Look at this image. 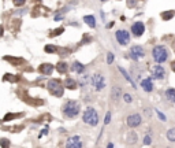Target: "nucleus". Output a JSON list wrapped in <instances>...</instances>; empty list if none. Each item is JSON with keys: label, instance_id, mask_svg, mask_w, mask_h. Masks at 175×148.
Returning a JSON list of instances; mask_svg holds the SVG:
<instances>
[{"label": "nucleus", "instance_id": "f03ea898", "mask_svg": "<svg viewBox=\"0 0 175 148\" xmlns=\"http://www.w3.org/2000/svg\"><path fill=\"white\" fill-rule=\"evenodd\" d=\"M84 122L88 125H90V126H96L98 124V114L97 111L93 108V107H88L86 110H85L84 112Z\"/></svg>", "mask_w": 175, "mask_h": 148}, {"label": "nucleus", "instance_id": "473e14b6", "mask_svg": "<svg viewBox=\"0 0 175 148\" xmlns=\"http://www.w3.org/2000/svg\"><path fill=\"white\" fill-rule=\"evenodd\" d=\"M127 6H129L130 8H131V7H135V0H127Z\"/></svg>", "mask_w": 175, "mask_h": 148}, {"label": "nucleus", "instance_id": "cd10ccee", "mask_svg": "<svg viewBox=\"0 0 175 148\" xmlns=\"http://www.w3.org/2000/svg\"><path fill=\"white\" fill-rule=\"evenodd\" d=\"M12 3H14V6H17V7H21V6L25 4V0H12Z\"/></svg>", "mask_w": 175, "mask_h": 148}, {"label": "nucleus", "instance_id": "4c0bfd02", "mask_svg": "<svg viewBox=\"0 0 175 148\" xmlns=\"http://www.w3.org/2000/svg\"><path fill=\"white\" fill-rule=\"evenodd\" d=\"M171 69H173V71H175V61L171 63Z\"/></svg>", "mask_w": 175, "mask_h": 148}, {"label": "nucleus", "instance_id": "423d86ee", "mask_svg": "<svg viewBox=\"0 0 175 148\" xmlns=\"http://www.w3.org/2000/svg\"><path fill=\"white\" fill-rule=\"evenodd\" d=\"M145 56V51L141 45H134L130 48V58L134 59V61H138V59L144 58Z\"/></svg>", "mask_w": 175, "mask_h": 148}, {"label": "nucleus", "instance_id": "4be33fe9", "mask_svg": "<svg viewBox=\"0 0 175 148\" xmlns=\"http://www.w3.org/2000/svg\"><path fill=\"white\" fill-rule=\"evenodd\" d=\"M119 70H120V73H122L123 75H125V78H126V80H127V81H129V82H130V84H131V85H133V87H134V88H135V84H134V81H133V80H131V77H130V75H129V74H127V73H126V70H125V69H122V67H119Z\"/></svg>", "mask_w": 175, "mask_h": 148}, {"label": "nucleus", "instance_id": "a211bd4d", "mask_svg": "<svg viewBox=\"0 0 175 148\" xmlns=\"http://www.w3.org/2000/svg\"><path fill=\"white\" fill-rule=\"evenodd\" d=\"M84 21H85V23H88L90 27L96 26V19H94L93 15H86V17H84Z\"/></svg>", "mask_w": 175, "mask_h": 148}, {"label": "nucleus", "instance_id": "f257e3e1", "mask_svg": "<svg viewBox=\"0 0 175 148\" xmlns=\"http://www.w3.org/2000/svg\"><path fill=\"white\" fill-rule=\"evenodd\" d=\"M79 110H81V106H79L78 102H74V100H70L63 107V112H65V115L67 118H75V116H78Z\"/></svg>", "mask_w": 175, "mask_h": 148}, {"label": "nucleus", "instance_id": "f8f14e48", "mask_svg": "<svg viewBox=\"0 0 175 148\" xmlns=\"http://www.w3.org/2000/svg\"><path fill=\"white\" fill-rule=\"evenodd\" d=\"M141 87L145 92H152V91H153V84H152L151 78H144V80L141 81Z\"/></svg>", "mask_w": 175, "mask_h": 148}, {"label": "nucleus", "instance_id": "ddd939ff", "mask_svg": "<svg viewBox=\"0 0 175 148\" xmlns=\"http://www.w3.org/2000/svg\"><path fill=\"white\" fill-rule=\"evenodd\" d=\"M120 96H122V89H120L119 87H114L112 91H111V99H112L114 102H118V100L120 99Z\"/></svg>", "mask_w": 175, "mask_h": 148}, {"label": "nucleus", "instance_id": "dca6fc26", "mask_svg": "<svg viewBox=\"0 0 175 148\" xmlns=\"http://www.w3.org/2000/svg\"><path fill=\"white\" fill-rule=\"evenodd\" d=\"M137 140H138V134H137L135 132H130V133H127V143L129 144H135Z\"/></svg>", "mask_w": 175, "mask_h": 148}, {"label": "nucleus", "instance_id": "58836bf2", "mask_svg": "<svg viewBox=\"0 0 175 148\" xmlns=\"http://www.w3.org/2000/svg\"><path fill=\"white\" fill-rule=\"evenodd\" d=\"M107 148H114V144H111V143H110V144H108V147H107Z\"/></svg>", "mask_w": 175, "mask_h": 148}, {"label": "nucleus", "instance_id": "6ab92c4d", "mask_svg": "<svg viewBox=\"0 0 175 148\" xmlns=\"http://www.w3.org/2000/svg\"><path fill=\"white\" fill-rule=\"evenodd\" d=\"M55 69L59 73H66V71H67V63H66V62H59Z\"/></svg>", "mask_w": 175, "mask_h": 148}, {"label": "nucleus", "instance_id": "7ed1b4c3", "mask_svg": "<svg viewBox=\"0 0 175 148\" xmlns=\"http://www.w3.org/2000/svg\"><path fill=\"white\" fill-rule=\"evenodd\" d=\"M152 55H153V59L156 63H163V62L167 61L168 58V51L164 48L163 45H156L153 49H152Z\"/></svg>", "mask_w": 175, "mask_h": 148}, {"label": "nucleus", "instance_id": "b1692460", "mask_svg": "<svg viewBox=\"0 0 175 148\" xmlns=\"http://www.w3.org/2000/svg\"><path fill=\"white\" fill-rule=\"evenodd\" d=\"M3 80L10 81V82H15V81H17V77H15V75H11V74H6L4 77H3Z\"/></svg>", "mask_w": 175, "mask_h": 148}, {"label": "nucleus", "instance_id": "aec40b11", "mask_svg": "<svg viewBox=\"0 0 175 148\" xmlns=\"http://www.w3.org/2000/svg\"><path fill=\"white\" fill-rule=\"evenodd\" d=\"M65 85H66V88H69V89H74V88H77V82H75L73 78H66Z\"/></svg>", "mask_w": 175, "mask_h": 148}, {"label": "nucleus", "instance_id": "2eb2a0df", "mask_svg": "<svg viewBox=\"0 0 175 148\" xmlns=\"http://www.w3.org/2000/svg\"><path fill=\"white\" fill-rule=\"evenodd\" d=\"M165 97H167L171 103H175V88H168V89L165 91Z\"/></svg>", "mask_w": 175, "mask_h": 148}, {"label": "nucleus", "instance_id": "ea45409f", "mask_svg": "<svg viewBox=\"0 0 175 148\" xmlns=\"http://www.w3.org/2000/svg\"><path fill=\"white\" fill-rule=\"evenodd\" d=\"M101 2H106V0H101Z\"/></svg>", "mask_w": 175, "mask_h": 148}, {"label": "nucleus", "instance_id": "4468645a", "mask_svg": "<svg viewBox=\"0 0 175 148\" xmlns=\"http://www.w3.org/2000/svg\"><path fill=\"white\" fill-rule=\"evenodd\" d=\"M53 69H55V67H53V66L51 65V63H44V65L40 66V71H41L43 74H47V75L52 73Z\"/></svg>", "mask_w": 175, "mask_h": 148}, {"label": "nucleus", "instance_id": "c85d7f7f", "mask_svg": "<svg viewBox=\"0 0 175 148\" xmlns=\"http://www.w3.org/2000/svg\"><path fill=\"white\" fill-rule=\"evenodd\" d=\"M123 99H125V102H126V103H131V100H133V99H131V96H130L129 93H125V95H123Z\"/></svg>", "mask_w": 175, "mask_h": 148}, {"label": "nucleus", "instance_id": "5701e85b", "mask_svg": "<svg viewBox=\"0 0 175 148\" xmlns=\"http://www.w3.org/2000/svg\"><path fill=\"white\" fill-rule=\"evenodd\" d=\"M167 138L170 141H175V128L170 129V130H167Z\"/></svg>", "mask_w": 175, "mask_h": 148}, {"label": "nucleus", "instance_id": "bb28decb", "mask_svg": "<svg viewBox=\"0 0 175 148\" xmlns=\"http://www.w3.org/2000/svg\"><path fill=\"white\" fill-rule=\"evenodd\" d=\"M44 49H45V52L52 53V52H55V51H56V47H53V45H47Z\"/></svg>", "mask_w": 175, "mask_h": 148}, {"label": "nucleus", "instance_id": "f3484780", "mask_svg": "<svg viewBox=\"0 0 175 148\" xmlns=\"http://www.w3.org/2000/svg\"><path fill=\"white\" fill-rule=\"evenodd\" d=\"M73 70H74L75 73L81 74V73H84L85 66L82 65V63H79V62H74V63H73Z\"/></svg>", "mask_w": 175, "mask_h": 148}, {"label": "nucleus", "instance_id": "393cba45", "mask_svg": "<svg viewBox=\"0 0 175 148\" xmlns=\"http://www.w3.org/2000/svg\"><path fill=\"white\" fill-rule=\"evenodd\" d=\"M0 144H2V148H8L10 141H8L7 138H2V140H0Z\"/></svg>", "mask_w": 175, "mask_h": 148}, {"label": "nucleus", "instance_id": "9b49d317", "mask_svg": "<svg viewBox=\"0 0 175 148\" xmlns=\"http://www.w3.org/2000/svg\"><path fill=\"white\" fill-rule=\"evenodd\" d=\"M152 74L156 80H163L164 75H165V71H164V67L160 65H156L152 67Z\"/></svg>", "mask_w": 175, "mask_h": 148}, {"label": "nucleus", "instance_id": "2f4dec72", "mask_svg": "<svg viewBox=\"0 0 175 148\" xmlns=\"http://www.w3.org/2000/svg\"><path fill=\"white\" fill-rule=\"evenodd\" d=\"M60 33H63V27H59V29H56L55 32H52V37H55L56 34H60Z\"/></svg>", "mask_w": 175, "mask_h": 148}, {"label": "nucleus", "instance_id": "c9c22d12", "mask_svg": "<svg viewBox=\"0 0 175 148\" xmlns=\"http://www.w3.org/2000/svg\"><path fill=\"white\" fill-rule=\"evenodd\" d=\"M145 115H146V116H151V115H152L151 108H145Z\"/></svg>", "mask_w": 175, "mask_h": 148}, {"label": "nucleus", "instance_id": "f704fd0d", "mask_svg": "<svg viewBox=\"0 0 175 148\" xmlns=\"http://www.w3.org/2000/svg\"><path fill=\"white\" fill-rule=\"evenodd\" d=\"M18 115H12V114H8V115H6V121H7V119H12V118H17Z\"/></svg>", "mask_w": 175, "mask_h": 148}, {"label": "nucleus", "instance_id": "6e6552de", "mask_svg": "<svg viewBox=\"0 0 175 148\" xmlns=\"http://www.w3.org/2000/svg\"><path fill=\"white\" fill-rule=\"evenodd\" d=\"M66 148H82V140L79 136L70 137L66 143Z\"/></svg>", "mask_w": 175, "mask_h": 148}, {"label": "nucleus", "instance_id": "e433bc0d", "mask_svg": "<svg viewBox=\"0 0 175 148\" xmlns=\"http://www.w3.org/2000/svg\"><path fill=\"white\" fill-rule=\"evenodd\" d=\"M3 32H4V30H3V26H2V25H0V37L3 36Z\"/></svg>", "mask_w": 175, "mask_h": 148}, {"label": "nucleus", "instance_id": "1a4fd4ad", "mask_svg": "<svg viewBox=\"0 0 175 148\" xmlns=\"http://www.w3.org/2000/svg\"><path fill=\"white\" fill-rule=\"evenodd\" d=\"M127 125H129L130 128H137L141 125V115L140 114H131L127 116Z\"/></svg>", "mask_w": 175, "mask_h": 148}, {"label": "nucleus", "instance_id": "c756f323", "mask_svg": "<svg viewBox=\"0 0 175 148\" xmlns=\"http://www.w3.org/2000/svg\"><path fill=\"white\" fill-rule=\"evenodd\" d=\"M151 141H152L151 136H148V134H146L145 138H144V144H145V146H149V144H151Z\"/></svg>", "mask_w": 175, "mask_h": 148}, {"label": "nucleus", "instance_id": "7c9ffc66", "mask_svg": "<svg viewBox=\"0 0 175 148\" xmlns=\"http://www.w3.org/2000/svg\"><path fill=\"white\" fill-rule=\"evenodd\" d=\"M110 121H111V112H107V114H106V119H104V124L108 125V124H110Z\"/></svg>", "mask_w": 175, "mask_h": 148}, {"label": "nucleus", "instance_id": "412c9836", "mask_svg": "<svg viewBox=\"0 0 175 148\" xmlns=\"http://www.w3.org/2000/svg\"><path fill=\"white\" fill-rule=\"evenodd\" d=\"M175 15V11L174 10H170V11H164L163 14H161V18H163L164 21H168V19H171Z\"/></svg>", "mask_w": 175, "mask_h": 148}, {"label": "nucleus", "instance_id": "72a5a7b5", "mask_svg": "<svg viewBox=\"0 0 175 148\" xmlns=\"http://www.w3.org/2000/svg\"><path fill=\"white\" fill-rule=\"evenodd\" d=\"M156 112H157V116L161 119V121H165V116L163 115V112H160V111H159V110H157V111H156Z\"/></svg>", "mask_w": 175, "mask_h": 148}, {"label": "nucleus", "instance_id": "9d476101", "mask_svg": "<svg viewBox=\"0 0 175 148\" xmlns=\"http://www.w3.org/2000/svg\"><path fill=\"white\" fill-rule=\"evenodd\" d=\"M144 32H145V25L142 23V22H135V23L131 26V33L134 34L135 37L142 36Z\"/></svg>", "mask_w": 175, "mask_h": 148}, {"label": "nucleus", "instance_id": "39448f33", "mask_svg": "<svg viewBox=\"0 0 175 148\" xmlns=\"http://www.w3.org/2000/svg\"><path fill=\"white\" fill-rule=\"evenodd\" d=\"M115 37H116V41L120 44V45H127L130 43V34L127 30L125 29H120L115 33Z\"/></svg>", "mask_w": 175, "mask_h": 148}, {"label": "nucleus", "instance_id": "20e7f679", "mask_svg": "<svg viewBox=\"0 0 175 148\" xmlns=\"http://www.w3.org/2000/svg\"><path fill=\"white\" fill-rule=\"evenodd\" d=\"M48 89L51 91V93H52V95H55V96H58V97H60V96L63 95V87H62V84H60L59 80H49Z\"/></svg>", "mask_w": 175, "mask_h": 148}, {"label": "nucleus", "instance_id": "0eeeda50", "mask_svg": "<svg viewBox=\"0 0 175 148\" xmlns=\"http://www.w3.org/2000/svg\"><path fill=\"white\" fill-rule=\"evenodd\" d=\"M92 85L94 87V89H96V91H101L104 87H106L104 77L101 74H94L93 78H92Z\"/></svg>", "mask_w": 175, "mask_h": 148}, {"label": "nucleus", "instance_id": "a878e982", "mask_svg": "<svg viewBox=\"0 0 175 148\" xmlns=\"http://www.w3.org/2000/svg\"><path fill=\"white\" fill-rule=\"evenodd\" d=\"M112 62H114V53H112V52H108V53H107V63L111 65Z\"/></svg>", "mask_w": 175, "mask_h": 148}]
</instances>
